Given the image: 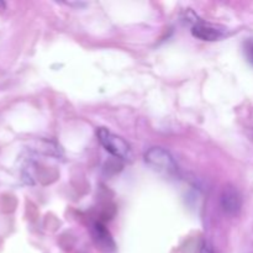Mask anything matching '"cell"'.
<instances>
[{
  "mask_svg": "<svg viewBox=\"0 0 253 253\" xmlns=\"http://www.w3.org/2000/svg\"><path fill=\"white\" fill-rule=\"evenodd\" d=\"M96 136H98V140L101 143V146L114 157L119 158V160L127 161V162L132 160L131 146L123 137L115 135V133H113L105 127L98 128Z\"/></svg>",
  "mask_w": 253,
  "mask_h": 253,
  "instance_id": "cell-1",
  "label": "cell"
},
{
  "mask_svg": "<svg viewBox=\"0 0 253 253\" xmlns=\"http://www.w3.org/2000/svg\"><path fill=\"white\" fill-rule=\"evenodd\" d=\"M145 162L155 172L165 175H173L177 173V163L173 156L162 147H152L145 153Z\"/></svg>",
  "mask_w": 253,
  "mask_h": 253,
  "instance_id": "cell-2",
  "label": "cell"
},
{
  "mask_svg": "<svg viewBox=\"0 0 253 253\" xmlns=\"http://www.w3.org/2000/svg\"><path fill=\"white\" fill-rule=\"evenodd\" d=\"M192 34L202 41H219L227 36V30L220 25L198 20L192 26Z\"/></svg>",
  "mask_w": 253,
  "mask_h": 253,
  "instance_id": "cell-3",
  "label": "cell"
},
{
  "mask_svg": "<svg viewBox=\"0 0 253 253\" xmlns=\"http://www.w3.org/2000/svg\"><path fill=\"white\" fill-rule=\"evenodd\" d=\"M220 204L222 210L229 215L239 214L242 208V198L239 190L234 185H226L222 189L220 197Z\"/></svg>",
  "mask_w": 253,
  "mask_h": 253,
  "instance_id": "cell-4",
  "label": "cell"
},
{
  "mask_svg": "<svg viewBox=\"0 0 253 253\" xmlns=\"http://www.w3.org/2000/svg\"><path fill=\"white\" fill-rule=\"evenodd\" d=\"M91 236L94 242L100 251L105 253H111L115 251V242L109 230L101 222H95L91 226Z\"/></svg>",
  "mask_w": 253,
  "mask_h": 253,
  "instance_id": "cell-5",
  "label": "cell"
},
{
  "mask_svg": "<svg viewBox=\"0 0 253 253\" xmlns=\"http://www.w3.org/2000/svg\"><path fill=\"white\" fill-rule=\"evenodd\" d=\"M244 52L247 61L253 66V39H249L244 43Z\"/></svg>",
  "mask_w": 253,
  "mask_h": 253,
  "instance_id": "cell-6",
  "label": "cell"
},
{
  "mask_svg": "<svg viewBox=\"0 0 253 253\" xmlns=\"http://www.w3.org/2000/svg\"><path fill=\"white\" fill-rule=\"evenodd\" d=\"M5 6H6V4L2 1H0V11H2V10H5Z\"/></svg>",
  "mask_w": 253,
  "mask_h": 253,
  "instance_id": "cell-7",
  "label": "cell"
},
{
  "mask_svg": "<svg viewBox=\"0 0 253 253\" xmlns=\"http://www.w3.org/2000/svg\"><path fill=\"white\" fill-rule=\"evenodd\" d=\"M250 137H251L252 140H253V128H252L251 131H250Z\"/></svg>",
  "mask_w": 253,
  "mask_h": 253,
  "instance_id": "cell-8",
  "label": "cell"
}]
</instances>
